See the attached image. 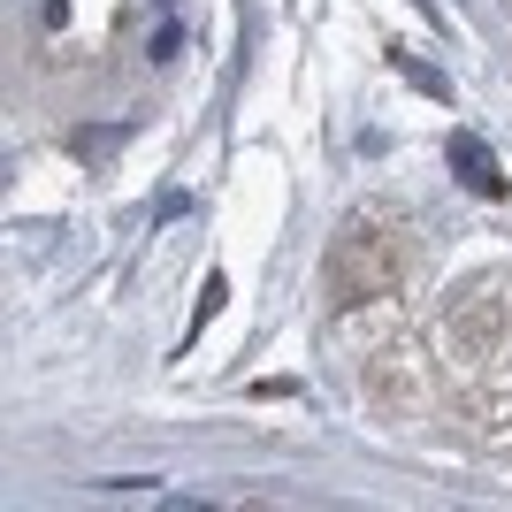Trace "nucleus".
Returning <instances> with one entry per match:
<instances>
[{
	"label": "nucleus",
	"instance_id": "nucleus-1",
	"mask_svg": "<svg viewBox=\"0 0 512 512\" xmlns=\"http://www.w3.org/2000/svg\"><path fill=\"white\" fill-rule=\"evenodd\" d=\"M451 176H459L474 199H505V169H497V153L482 146L474 130H451Z\"/></svg>",
	"mask_w": 512,
	"mask_h": 512
},
{
	"label": "nucleus",
	"instance_id": "nucleus-2",
	"mask_svg": "<svg viewBox=\"0 0 512 512\" xmlns=\"http://www.w3.org/2000/svg\"><path fill=\"white\" fill-rule=\"evenodd\" d=\"M398 69H406V85H421V92H436V100H444V77H436V69H428V62H413V54H398Z\"/></svg>",
	"mask_w": 512,
	"mask_h": 512
}]
</instances>
